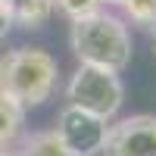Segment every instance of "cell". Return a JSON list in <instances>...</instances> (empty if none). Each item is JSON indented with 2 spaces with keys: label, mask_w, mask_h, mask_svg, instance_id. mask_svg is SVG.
<instances>
[{
  "label": "cell",
  "mask_w": 156,
  "mask_h": 156,
  "mask_svg": "<svg viewBox=\"0 0 156 156\" xmlns=\"http://www.w3.org/2000/svg\"><path fill=\"white\" fill-rule=\"evenodd\" d=\"M69 47L81 66H100L109 72H125L134 53L128 22L109 9L75 19L69 28Z\"/></svg>",
  "instance_id": "obj_1"
},
{
  "label": "cell",
  "mask_w": 156,
  "mask_h": 156,
  "mask_svg": "<svg viewBox=\"0 0 156 156\" xmlns=\"http://www.w3.org/2000/svg\"><path fill=\"white\" fill-rule=\"evenodd\" d=\"M59 62L41 47H12L0 56V90L22 109L41 106L56 94Z\"/></svg>",
  "instance_id": "obj_2"
},
{
  "label": "cell",
  "mask_w": 156,
  "mask_h": 156,
  "mask_svg": "<svg viewBox=\"0 0 156 156\" xmlns=\"http://www.w3.org/2000/svg\"><path fill=\"white\" fill-rule=\"evenodd\" d=\"M66 100L78 109H87L100 115V119L112 122L115 112L122 109V100H125V84L119 72H109V69H100V66H81L72 72L69 84H66Z\"/></svg>",
  "instance_id": "obj_3"
},
{
  "label": "cell",
  "mask_w": 156,
  "mask_h": 156,
  "mask_svg": "<svg viewBox=\"0 0 156 156\" xmlns=\"http://www.w3.org/2000/svg\"><path fill=\"white\" fill-rule=\"evenodd\" d=\"M106 131H109L106 119H100L87 109H78L72 103H66L56 112L53 134L59 137V144L66 147L69 156H97L106 144Z\"/></svg>",
  "instance_id": "obj_4"
},
{
  "label": "cell",
  "mask_w": 156,
  "mask_h": 156,
  "mask_svg": "<svg viewBox=\"0 0 156 156\" xmlns=\"http://www.w3.org/2000/svg\"><path fill=\"white\" fill-rule=\"evenodd\" d=\"M100 153L103 156H156V115L137 112L112 122Z\"/></svg>",
  "instance_id": "obj_5"
},
{
  "label": "cell",
  "mask_w": 156,
  "mask_h": 156,
  "mask_svg": "<svg viewBox=\"0 0 156 156\" xmlns=\"http://www.w3.org/2000/svg\"><path fill=\"white\" fill-rule=\"evenodd\" d=\"M9 6V19L12 25L19 28H28V31H37L53 19V0H6Z\"/></svg>",
  "instance_id": "obj_6"
},
{
  "label": "cell",
  "mask_w": 156,
  "mask_h": 156,
  "mask_svg": "<svg viewBox=\"0 0 156 156\" xmlns=\"http://www.w3.org/2000/svg\"><path fill=\"white\" fill-rule=\"evenodd\" d=\"M25 128V109L0 90V150H12Z\"/></svg>",
  "instance_id": "obj_7"
},
{
  "label": "cell",
  "mask_w": 156,
  "mask_h": 156,
  "mask_svg": "<svg viewBox=\"0 0 156 156\" xmlns=\"http://www.w3.org/2000/svg\"><path fill=\"white\" fill-rule=\"evenodd\" d=\"M19 156H69L66 147L59 144V137L50 131H34V134H25L19 137Z\"/></svg>",
  "instance_id": "obj_8"
},
{
  "label": "cell",
  "mask_w": 156,
  "mask_h": 156,
  "mask_svg": "<svg viewBox=\"0 0 156 156\" xmlns=\"http://www.w3.org/2000/svg\"><path fill=\"white\" fill-rule=\"evenodd\" d=\"M119 9L125 22L140 28H156V0H122Z\"/></svg>",
  "instance_id": "obj_9"
},
{
  "label": "cell",
  "mask_w": 156,
  "mask_h": 156,
  "mask_svg": "<svg viewBox=\"0 0 156 156\" xmlns=\"http://www.w3.org/2000/svg\"><path fill=\"white\" fill-rule=\"evenodd\" d=\"M53 6L69 22H75V19H81V16H90V12L103 9V0H53Z\"/></svg>",
  "instance_id": "obj_10"
},
{
  "label": "cell",
  "mask_w": 156,
  "mask_h": 156,
  "mask_svg": "<svg viewBox=\"0 0 156 156\" xmlns=\"http://www.w3.org/2000/svg\"><path fill=\"white\" fill-rule=\"evenodd\" d=\"M9 28H12V19H9V6H6V0H0V44L6 41Z\"/></svg>",
  "instance_id": "obj_11"
},
{
  "label": "cell",
  "mask_w": 156,
  "mask_h": 156,
  "mask_svg": "<svg viewBox=\"0 0 156 156\" xmlns=\"http://www.w3.org/2000/svg\"><path fill=\"white\" fill-rule=\"evenodd\" d=\"M150 44H153V50H156V28H150Z\"/></svg>",
  "instance_id": "obj_12"
},
{
  "label": "cell",
  "mask_w": 156,
  "mask_h": 156,
  "mask_svg": "<svg viewBox=\"0 0 156 156\" xmlns=\"http://www.w3.org/2000/svg\"><path fill=\"white\" fill-rule=\"evenodd\" d=\"M122 0H103V6H119Z\"/></svg>",
  "instance_id": "obj_13"
},
{
  "label": "cell",
  "mask_w": 156,
  "mask_h": 156,
  "mask_svg": "<svg viewBox=\"0 0 156 156\" xmlns=\"http://www.w3.org/2000/svg\"><path fill=\"white\" fill-rule=\"evenodd\" d=\"M0 156H19L16 150H0Z\"/></svg>",
  "instance_id": "obj_14"
}]
</instances>
